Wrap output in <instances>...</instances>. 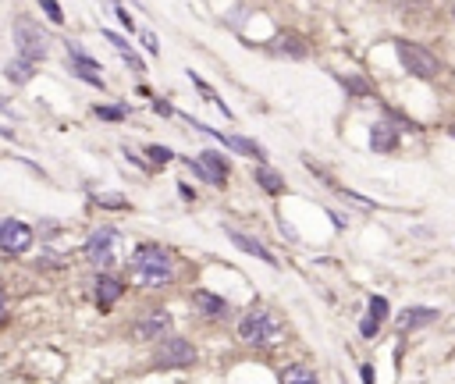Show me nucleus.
Wrapping results in <instances>:
<instances>
[{
    "label": "nucleus",
    "instance_id": "obj_10",
    "mask_svg": "<svg viewBox=\"0 0 455 384\" xmlns=\"http://www.w3.org/2000/svg\"><path fill=\"white\" fill-rule=\"evenodd\" d=\"M192 306H196L199 317H206V320H213V324H224V320L235 317V306L228 303L224 296L210 292V289H196V292H192Z\"/></svg>",
    "mask_w": 455,
    "mask_h": 384
},
{
    "label": "nucleus",
    "instance_id": "obj_4",
    "mask_svg": "<svg viewBox=\"0 0 455 384\" xmlns=\"http://www.w3.org/2000/svg\"><path fill=\"white\" fill-rule=\"evenodd\" d=\"M153 363L160 370H189L199 363V349L182 338V335H164L157 345H153Z\"/></svg>",
    "mask_w": 455,
    "mask_h": 384
},
{
    "label": "nucleus",
    "instance_id": "obj_33",
    "mask_svg": "<svg viewBox=\"0 0 455 384\" xmlns=\"http://www.w3.org/2000/svg\"><path fill=\"white\" fill-rule=\"evenodd\" d=\"M327 217H331V221H334V228H341V232L349 228V217H345V213H334V210H327Z\"/></svg>",
    "mask_w": 455,
    "mask_h": 384
},
{
    "label": "nucleus",
    "instance_id": "obj_36",
    "mask_svg": "<svg viewBox=\"0 0 455 384\" xmlns=\"http://www.w3.org/2000/svg\"><path fill=\"white\" fill-rule=\"evenodd\" d=\"M448 135H451V139H455V121H451V125H448Z\"/></svg>",
    "mask_w": 455,
    "mask_h": 384
},
{
    "label": "nucleus",
    "instance_id": "obj_15",
    "mask_svg": "<svg viewBox=\"0 0 455 384\" xmlns=\"http://www.w3.org/2000/svg\"><path fill=\"white\" fill-rule=\"evenodd\" d=\"M220 232L228 235V242H232L239 253H246V256H256V260H263L267 267H277V256H274V253H270V249H267V246L256 239V235H249V232H239V228H228V225H224Z\"/></svg>",
    "mask_w": 455,
    "mask_h": 384
},
{
    "label": "nucleus",
    "instance_id": "obj_37",
    "mask_svg": "<svg viewBox=\"0 0 455 384\" xmlns=\"http://www.w3.org/2000/svg\"><path fill=\"white\" fill-rule=\"evenodd\" d=\"M451 18H455V0H451Z\"/></svg>",
    "mask_w": 455,
    "mask_h": 384
},
{
    "label": "nucleus",
    "instance_id": "obj_28",
    "mask_svg": "<svg viewBox=\"0 0 455 384\" xmlns=\"http://www.w3.org/2000/svg\"><path fill=\"white\" fill-rule=\"evenodd\" d=\"M39 8L46 11V18H50L53 25H61V22H65V11H61V4H57V0H39Z\"/></svg>",
    "mask_w": 455,
    "mask_h": 384
},
{
    "label": "nucleus",
    "instance_id": "obj_12",
    "mask_svg": "<svg viewBox=\"0 0 455 384\" xmlns=\"http://www.w3.org/2000/svg\"><path fill=\"white\" fill-rule=\"evenodd\" d=\"M388 317H391V303H388L381 292H374L370 303H367V313L360 317V338L374 342V338L381 335V327L388 324Z\"/></svg>",
    "mask_w": 455,
    "mask_h": 384
},
{
    "label": "nucleus",
    "instance_id": "obj_20",
    "mask_svg": "<svg viewBox=\"0 0 455 384\" xmlns=\"http://www.w3.org/2000/svg\"><path fill=\"white\" fill-rule=\"evenodd\" d=\"M274 53H277V58H289V61H306L310 58V46H306L303 36H281L274 43Z\"/></svg>",
    "mask_w": 455,
    "mask_h": 384
},
{
    "label": "nucleus",
    "instance_id": "obj_17",
    "mask_svg": "<svg viewBox=\"0 0 455 384\" xmlns=\"http://www.w3.org/2000/svg\"><path fill=\"white\" fill-rule=\"evenodd\" d=\"M253 182H256V189L263 192V196H270V199H277V196H284L289 192V182H284V175L274 168V164L267 160V164H253Z\"/></svg>",
    "mask_w": 455,
    "mask_h": 384
},
{
    "label": "nucleus",
    "instance_id": "obj_7",
    "mask_svg": "<svg viewBox=\"0 0 455 384\" xmlns=\"http://www.w3.org/2000/svg\"><path fill=\"white\" fill-rule=\"evenodd\" d=\"M118 246H121V232H118V228H96V232L86 239L82 253H86V260H89L93 267L110 270L114 260H118Z\"/></svg>",
    "mask_w": 455,
    "mask_h": 384
},
{
    "label": "nucleus",
    "instance_id": "obj_23",
    "mask_svg": "<svg viewBox=\"0 0 455 384\" xmlns=\"http://www.w3.org/2000/svg\"><path fill=\"white\" fill-rule=\"evenodd\" d=\"M93 114H96L100 121H125V118H128V107H125V103H96Z\"/></svg>",
    "mask_w": 455,
    "mask_h": 384
},
{
    "label": "nucleus",
    "instance_id": "obj_13",
    "mask_svg": "<svg viewBox=\"0 0 455 384\" xmlns=\"http://www.w3.org/2000/svg\"><path fill=\"white\" fill-rule=\"evenodd\" d=\"M437 317H441L437 306H402L395 313V331L398 335H413V331H420V327L434 324Z\"/></svg>",
    "mask_w": 455,
    "mask_h": 384
},
{
    "label": "nucleus",
    "instance_id": "obj_1",
    "mask_svg": "<svg viewBox=\"0 0 455 384\" xmlns=\"http://www.w3.org/2000/svg\"><path fill=\"white\" fill-rule=\"evenodd\" d=\"M128 267H132V278H136L139 289L175 285V256H171V249L160 246V242H139Z\"/></svg>",
    "mask_w": 455,
    "mask_h": 384
},
{
    "label": "nucleus",
    "instance_id": "obj_35",
    "mask_svg": "<svg viewBox=\"0 0 455 384\" xmlns=\"http://www.w3.org/2000/svg\"><path fill=\"white\" fill-rule=\"evenodd\" d=\"M8 320V296H4V289H0V324Z\"/></svg>",
    "mask_w": 455,
    "mask_h": 384
},
{
    "label": "nucleus",
    "instance_id": "obj_9",
    "mask_svg": "<svg viewBox=\"0 0 455 384\" xmlns=\"http://www.w3.org/2000/svg\"><path fill=\"white\" fill-rule=\"evenodd\" d=\"M32 239H36V232L25 221H18V217H4V221H0V253L22 256V253L32 249Z\"/></svg>",
    "mask_w": 455,
    "mask_h": 384
},
{
    "label": "nucleus",
    "instance_id": "obj_34",
    "mask_svg": "<svg viewBox=\"0 0 455 384\" xmlns=\"http://www.w3.org/2000/svg\"><path fill=\"white\" fill-rule=\"evenodd\" d=\"M153 107H157V114H160V118H175V107H171V103H164V100H157Z\"/></svg>",
    "mask_w": 455,
    "mask_h": 384
},
{
    "label": "nucleus",
    "instance_id": "obj_22",
    "mask_svg": "<svg viewBox=\"0 0 455 384\" xmlns=\"http://www.w3.org/2000/svg\"><path fill=\"white\" fill-rule=\"evenodd\" d=\"M281 384H320V380L306 363H292V366L281 370Z\"/></svg>",
    "mask_w": 455,
    "mask_h": 384
},
{
    "label": "nucleus",
    "instance_id": "obj_3",
    "mask_svg": "<svg viewBox=\"0 0 455 384\" xmlns=\"http://www.w3.org/2000/svg\"><path fill=\"white\" fill-rule=\"evenodd\" d=\"M395 53H398V65H402L413 79H437L441 75V61H437V53L423 43H413V39H395Z\"/></svg>",
    "mask_w": 455,
    "mask_h": 384
},
{
    "label": "nucleus",
    "instance_id": "obj_21",
    "mask_svg": "<svg viewBox=\"0 0 455 384\" xmlns=\"http://www.w3.org/2000/svg\"><path fill=\"white\" fill-rule=\"evenodd\" d=\"M4 75H8L15 86H25V82H32V79H36V65H32V61H25V58H15V61H8V65H4Z\"/></svg>",
    "mask_w": 455,
    "mask_h": 384
},
{
    "label": "nucleus",
    "instance_id": "obj_14",
    "mask_svg": "<svg viewBox=\"0 0 455 384\" xmlns=\"http://www.w3.org/2000/svg\"><path fill=\"white\" fill-rule=\"evenodd\" d=\"M121 296H125V278H118V274H110V270H100V274H96V285H93L96 306L107 313V310L118 306Z\"/></svg>",
    "mask_w": 455,
    "mask_h": 384
},
{
    "label": "nucleus",
    "instance_id": "obj_18",
    "mask_svg": "<svg viewBox=\"0 0 455 384\" xmlns=\"http://www.w3.org/2000/svg\"><path fill=\"white\" fill-rule=\"evenodd\" d=\"M217 143L220 146H228L232 153H239V157H249V160H256V164H267L270 157H267V150L256 143V139H249V135H239V132H220L217 135Z\"/></svg>",
    "mask_w": 455,
    "mask_h": 384
},
{
    "label": "nucleus",
    "instance_id": "obj_19",
    "mask_svg": "<svg viewBox=\"0 0 455 384\" xmlns=\"http://www.w3.org/2000/svg\"><path fill=\"white\" fill-rule=\"evenodd\" d=\"M334 82L341 86V93L352 96V100H370V96H377V86H374V79H367V75H334Z\"/></svg>",
    "mask_w": 455,
    "mask_h": 384
},
{
    "label": "nucleus",
    "instance_id": "obj_30",
    "mask_svg": "<svg viewBox=\"0 0 455 384\" xmlns=\"http://www.w3.org/2000/svg\"><path fill=\"white\" fill-rule=\"evenodd\" d=\"M114 15H118V22H121V25H125V29H128V32H132V29H136V22H132V15H128V11H125V8H121V4H118V0H114Z\"/></svg>",
    "mask_w": 455,
    "mask_h": 384
},
{
    "label": "nucleus",
    "instance_id": "obj_24",
    "mask_svg": "<svg viewBox=\"0 0 455 384\" xmlns=\"http://www.w3.org/2000/svg\"><path fill=\"white\" fill-rule=\"evenodd\" d=\"M143 153H146V160H153V164H157V168H164V164H171V160H175V150L157 146V143H150Z\"/></svg>",
    "mask_w": 455,
    "mask_h": 384
},
{
    "label": "nucleus",
    "instance_id": "obj_2",
    "mask_svg": "<svg viewBox=\"0 0 455 384\" xmlns=\"http://www.w3.org/2000/svg\"><path fill=\"white\" fill-rule=\"evenodd\" d=\"M235 338L249 349H267L274 342L284 338V320L270 310V306H249L242 317H239V327H235Z\"/></svg>",
    "mask_w": 455,
    "mask_h": 384
},
{
    "label": "nucleus",
    "instance_id": "obj_31",
    "mask_svg": "<svg viewBox=\"0 0 455 384\" xmlns=\"http://www.w3.org/2000/svg\"><path fill=\"white\" fill-rule=\"evenodd\" d=\"M360 380H363V384H377V370H374V363H360Z\"/></svg>",
    "mask_w": 455,
    "mask_h": 384
},
{
    "label": "nucleus",
    "instance_id": "obj_8",
    "mask_svg": "<svg viewBox=\"0 0 455 384\" xmlns=\"http://www.w3.org/2000/svg\"><path fill=\"white\" fill-rule=\"evenodd\" d=\"M171 331H175V317H171V310H164V306L146 310V313L132 324V335H136L139 342H160V338L171 335Z\"/></svg>",
    "mask_w": 455,
    "mask_h": 384
},
{
    "label": "nucleus",
    "instance_id": "obj_25",
    "mask_svg": "<svg viewBox=\"0 0 455 384\" xmlns=\"http://www.w3.org/2000/svg\"><path fill=\"white\" fill-rule=\"evenodd\" d=\"M334 192H338L341 199H349V203H356V206H367V210H374V206H377L374 199H367V196H360L356 189H345V185H334Z\"/></svg>",
    "mask_w": 455,
    "mask_h": 384
},
{
    "label": "nucleus",
    "instance_id": "obj_6",
    "mask_svg": "<svg viewBox=\"0 0 455 384\" xmlns=\"http://www.w3.org/2000/svg\"><path fill=\"white\" fill-rule=\"evenodd\" d=\"M11 36H15V50H18V58H25V61H32V65L46 61V53H50V36H46L32 18H15Z\"/></svg>",
    "mask_w": 455,
    "mask_h": 384
},
{
    "label": "nucleus",
    "instance_id": "obj_27",
    "mask_svg": "<svg viewBox=\"0 0 455 384\" xmlns=\"http://www.w3.org/2000/svg\"><path fill=\"white\" fill-rule=\"evenodd\" d=\"M103 39H107V43H114V50H118L121 58H125V53H132V43H128L125 36H118V32H110V29H103Z\"/></svg>",
    "mask_w": 455,
    "mask_h": 384
},
{
    "label": "nucleus",
    "instance_id": "obj_29",
    "mask_svg": "<svg viewBox=\"0 0 455 384\" xmlns=\"http://www.w3.org/2000/svg\"><path fill=\"white\" fill-rule=\"evenodd\" d=\"M139 39H143V46H146V53H150V58H160V39H157V36H153L150 29H146V32H143Z\"/></svg>",
    "mask_w": 455,
    "mask_h": 384
},
{
    "label": "nucleus",
    "instance_id": "obj_26",
    "mask_svg": "<svg viewBox=\"0 0 455 384\" xmlns=\"http://www.w3.org/2000/svg\"><path fill=\"white\" fill-rule=\"evenodd\" d=\"M93 203H96V206H107V210H128V199H125V196H103V192H96Z\"/></svg>",
    "mask_w": 455,
    "mask_h": 384
},
{
    "label": "nucleus",
    "instance_id": "obj_11",
    "mask_svg": "<svg viewBox=\"0 0 455 384\" xmlns=\"http://www.w3.org/2000/svg\"><path fill=\"white\" fill-rule=\"evenodd\" d=\"M68 65H72V72H75L86 86H93V89H103V86H107V82H103V68H100V61L89 58V53H86L79 43H68Z\"/></svg>",
    "mask_w": 455,
    "mask_h": 384
},
{
    "label": "nucleus",
    "instance_id": "obj_5",
    "mask_svg": "<svg viewBox=\"0 0 455 384\" xmlns=\"http://www.w3.org/2000/svg\"><path fill=\"white\" fill-rule=\"evenodd\" d=\"M189 171L203 182V185H213V189H224L228 178H232V157L220 153V150H199L196 157L185 160Z\"/></svg>",
    "mask_w": 455,
    "mask_h": 384
},
{
    "label": "nucleus",
    "instance_id": "obj_32",
    "mask_svg": "<svg viewBox=\"0 0 455 384\" xmlns=\"http://www.w3.org/2000/svg\"><path fill=\"white\" fill-rule=\"evenodd\" d=\"M178 192H182V199H185V203H196V196H199L189 182H178Z\"/></svg>",
    "mask_w": 455,
    "mask_h": 384
},
{
    "label": "nucleus",
    "instance_id": "obj_16",
    "mask_svg": "<svg viewBox=\"0 0 455 384\" xmlns=\"http://www.w3.org/2000/svg\"><path fill=\"white\" fill-rule=\"evenodd\" d=\"M398 146H402V128H398L395 121L381 118V121L370 125V150H374V153L388 157V153H395Z\"/></svg>",
    "mask_w": 455,
    "mask_h": 384
}]
</instances>
